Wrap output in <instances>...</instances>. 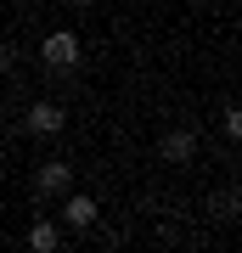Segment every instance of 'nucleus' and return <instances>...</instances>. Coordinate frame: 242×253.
Masks as SVG:
<instances>
[{"mask_svg":"<svg viewBox=\"0 0 242 253\" xmlns=\"http://www.w3.org/2000/svg\"><path fill=\"white\" fill-rule=\"evenodd\" d=\"M40 62L56 68V73L79 68V34H73V28H51V34L40 40Z\"/></svg>","mask_w":242,"mask_h":253,"instance_id":"nucleus-1","label":"nucleus"},{"mask_svg":"<svg viewBox=\"0 0 242 253\" xmlns=\"http://www.w3.org/2000/svg\"><path fill=\"white\" fill-rule=\"evenodd\" d=\"M62 124H68V113L56 107V101H34V107L23 113V129H28V135H56Z\"/></svg>","mask_w":242,"mask_h":253,"instance_id":"nucleus-2","label":"nucleus"},{"mask_svg":"<svg viewBox=\"0 0 242 253\" xmlns=\"http://www.w3.org/2000/svg\"><path fill=\"white\" fill-rule=\"evenodd\" d=\"M68 186H73V169H68L62 158H51V163L34 169V191H40V197H62Z\"/></svg>","mask_w":242,"mask_h":253,"instance_id":"nucleus-3","label":"nucleus"},{"mask_svg":"<svg viewBox=\"0 0 242 253\" xmlns=\"http://www.w3.org/2000/svg\"><path fill=\"white\" fill-rule=\"evenodd\" d=\"M158 152L169 163H192V158H197V135H192V129H169V135L158 141Z\"/></svg>","mask_w":242,"mask_h":253,"instance_id":"nucleus-4","label":"nucleus"},{"mask_svg":"<svg viewBox=\"0 0 242 253\" xmlns=\"http://www.w3.org/2000/svg\"><path fill=\"white\" fill-rule=\"evenodd\" d=\"M28 248L34 253H56L62 248V231H56L51 219H34V225H28Z\"/></svg>","mask_w":242,"mask_h":253,"instance_id":"nucleus-5","label":"nucleus"},{"mask_svg":"<svg viewBox=\"0 0 242 253\" xmlns=\"http://www.w3.org/2000/svg\"><path fill=\"white\" fill-rule=\"evenodd\" d=\"M62 219H68L73 231H90V225H96V203H90V197H68Z\"/></svg>","mask_w":242,"mask_h":253,"instance_id":"nucleus-6","label":"nucleus"},{"mask_svg":"<svg viewBox=\"0 0 242 253\" xmlns=\"http://www.w3.org/2000/svg\"><path fill=\"white\" fill-rule=\"evenodd\" d=\"M214 214H225V219L242 214V191H237V186H231V191H214Z\"/></svg>","mask_w":242,"mask_h":253,"instance_id":"nucleus-7","label":"nucleus"},{"mask_svg":"<svg viewBox=\"0 0 242 253\" xmlns=\"http://www.w3.org/2000/svg\"><path fill=\"white\" fill-rule=\"evenodd\" d=\"M225 135L242 141V107H225Z\"/></svg>","mask_w":242,"mask_h":253,"instance_id":"nucleus-8","label":"nucleus"},{"mask_svg":"<svg viewBox=\"0 0 242 253\" xmlns=\"http://www.w3.org/2000/svg\"><path fill=\"white\" fill-rule=\"evenodd\" d=\"M6 68H11V45L0 40V73H6Z\"/></svg>","mask_w":242,"mask_h":253,"instance_id":"nucleus-9","label":"nucleus"},{"mask_svg":"<svg viewBox=\"0 0 242 253\" xmlns=\"http://www.w3.org/2000/svg\"><path fill=\"white\" fill-rule=\"evenodd\" d=\"M73 6H90V0H73Z\"/></svg>","mask_w":242,"mask_h":253,"instance_id":"nucleus-10","label":"nucleus"}]
</instances>
